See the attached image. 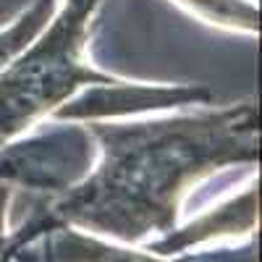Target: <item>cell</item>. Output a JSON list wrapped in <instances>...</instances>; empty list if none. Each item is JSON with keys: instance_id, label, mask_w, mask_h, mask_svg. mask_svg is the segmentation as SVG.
Segmentation results:
<instances>
[{"instance_id": "cell-1", "label": "cell", "mask_w": 262, "mask_h": 262, "mask_svg": "<svg viewBox=\"0 0 262 262\" xmlns=\"http://www.w3.org/2000/svg\"><path fill=\"white\" fill-rule=\"evenodd\" d=\"M102 160L48 210L58 226H79L142 242L170 233L181 196L210 173L257 160L254 102L128 126H95Z\"/></svg>"}, {"instance_id": "cell-3", "label": "cell", "mask_w": 262, "mask_h": 262, "mask_svg": "<svg viewBox=\"0 0 262 262\" xmlns=\"http://www.w3.org/2000/svg\"><path fill=\"white\" fill-rule=\"evenodd\" d=\"M92 163L90 134L79 128L45 131L0 152V181H21L39 189H71Z\"/></svg>"}, {"instance_id": "cell-5", "label": "cell", "mask_w": 262, "mask_h": 262, "mask_svg": "<svg viewBox=\"0 0 262 262\" xmlns=\"http://www.w3.org/2000/svg\"><path fill=\"white\" fill-rule=\"evenodd\" d=\"M257 223V186L247 189L242 196L231 200L228 205H221L217 210H210L207 215H202L196 223H191L184 231L176 233H168L163 242L152 244L149 252H158V254H170V252H179L186 249L202 238L210 236H223V233H242V231H252Z\"/></svg>"}, {"instance_id": "cell-6", "label": "cell", "mask_w": 262, "mask_h": 262, "mask_svg": "<svg viewBox=\"0 0 262 262\" xmlns=\"http://www.w3.org/2000/svg\"><path fill=\"white\" fill-rule=\"evenodd\" d=\"M48 259L50 262H163L152 254L118 249L60 226L53 228V236L48 242Z\"/></svg>"}, {"instance_id": "cell-8", "label": "cell", "mask_w": 262, "mask_h": 262, "mask_svg": "<svg viewBox=\"0 0 262 262\" xmlns=\"http://www.w3.org/2000/svg\"><path fill=\"white\" fill-rule=\"evenodd\" d=\"M181 6L191 8V13L202 16L210 24L228 27L238 32H257V8L247 0H179Z\"/></svg>"}, {"instance_id": "cell-9", "label": "cell", "mask_w": 262, "mask_h": 262, "mask_svg": "<svg viewBox=\"0 0 262 262\" xmlns=\"http://www.w3.org/2000/svg\"><path fill=\"white\" fill-rule=\"evenodd\" d=\"M8 202H11V189H8V181H0V252H6V247H8V226H6V217H8Z\"/></svg>"}, {"instance_id": "cell-4", "label": "cell", "mask_w": 262, "mask_h": 262, "mask_svg": "<svg viewBox=\"0 0 262 262\" xmlns=\"http://www.w3.org/2000/svg\"><path fill=\"white\" fill-rule=\"evenodd\" d=\"M210 100L207 90H144V86H131L121 81L100 84V90L86 92L76 102H63L55 116L58 118H105V116H121L134 111H155V107L170 105H189V102H205Z\"/></svg>"}, {"instance_id": "cell-7", "label": "cell", "mask_w": 262, "mask_h": 262, "mask_svg": "<svg viewBox=\"0 0 262 262\" xmlns=\"http://www.w3.org/2000/svg\"><path fill=\"white\" fill-rule=\"evenodd\" d=\"M58 11V0H37L13 27L0 32V74L42 34Z\"/></svg>"}, {"instance_id": "cell-2", "label": "cell", "mask_w": 262, "mask_h": 262, "mask_svg": "<svg viewBox=\"0 0 262 262\" xmlns=\"http://www.w3.org/2000/svg\"><path fill=\"white\" fill-rule=\"evenodd\" d=\"M100 0H66L42 34L0 74V147L24 134L84 84L116 79L84 63L86 24Z\"/></svg>"}]
</instances>
